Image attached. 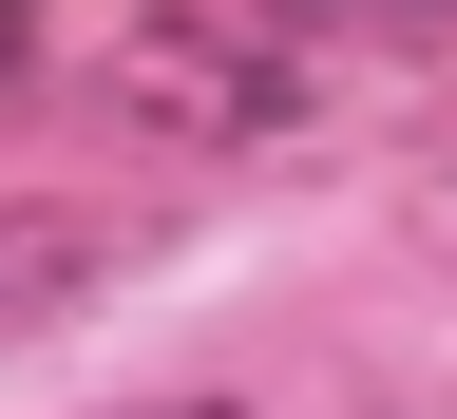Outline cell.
Returning a JSON list of instances; mask_svg holds the SVG:
<instances>
[{"mask_svg":"<svg viewBox=\"0 0 457 419\" xmlns=\"http://www.w3.org/2000/svg\"><path fill=\"white\" fill-rule=\"evenodd\" d=\"M96 96L134 114V134H171V153H267V134H305V57H267V38H228V20H114V57H96Z\"/></svg>","mask_w":457,"mask_h":419,"instance_id":"obj_1","label":"cell"},{"mask_svg":"<svg viewBox=\"0 0 457 419\" xmlns=\"http://www.w3.org/2000/svg\"><path fill=\"white\" fill-rule=\"evenodd\" d=\"M134 267V229H77V210H0V324H38V306H77V286Z\"/></svg>","mask_w":457,"mask_h":419,"instance_id":"obj_2","label":"cell"},{"mask_svg":"<svg viewBox=\"0 0 457 419\" xmlns=\"http://www.w3.org/2000/svg\"><path fill=\"white\" fill-rule=\"evenodd\" d=\"M267 20H457V0H267Z\"/></svg>","mask_w":457,"mask_h":419,"instance_id":"obj_3","label":"cell"},{"mask_svg":"<svg viewBox=\"0 0 457 419\" xmlns=\"http://www.w3.org/2000/svg\"><path fill=\"white\" fill-rule=\"evenodd\" d=\"M134 419H248V400H134Z\"/></svg>","mask_w":457,"mask_h":419,"instance_id":"obj_4","label":"cell"},{"mask_svg":"<svg viewBox=\"0 0 457 419\" xmlns=\"http://www.w3.org/2000/svg\"><path fill=\"white\" fill-rule=\"evenodd\" d=\"M20 38H38V20H20V0H0V77H20Z\"/></svg>","mask_w":457,"mask_h":419,"instance_id":"obj_5","label":"cell"}]
</instances>
